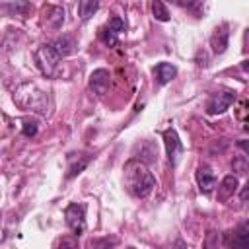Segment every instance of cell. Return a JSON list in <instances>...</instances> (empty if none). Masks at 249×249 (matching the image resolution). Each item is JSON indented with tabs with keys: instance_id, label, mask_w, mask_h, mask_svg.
<instances>
[{
	"instance_id": "12",
	"label": "cell",
	"mask_w": 249,
	"mask_h": 249,
	"mask_svg": "<svg viewBox=\"0 0 249 249\" xmlns=\"http://www.w3.org/2000/svg\"><path fill=\"white\" fill-rule=\"evenodd\" d=\"M154 76H156V80H158V84H169L175 76H177V68L173 66V64H169V62H160V64H156V68H154Z\"/></svg>"
},
{
	"instance_id": "6",
	"label": "cell",
	"mask_w": 249,
	"mask_h": 249,
	"mask_svg": "<svg viewBox=\"0 0 249 249\" xmlns=\"http://www.w3.org/2000/svg\"><path fill=\"white\" fill-rule=\"evenodd\" d=\"M109 84H111V74L109 70L105 68H97L89 74V89L95 93V95H105L107 89H109Z\"/></svg>"
},
{
	"instance_id": "14",
	"label": "cell",
	"mask_w": 249,
	"mask_h": 249,
	"mask_svg": "<svg viewBox=\"0 0 249 249\" xmlns=\"http://www.w3.org/2000/svg\"><path fill=\"white\" fill-rule=\"evenodd\" d=\"M68 161H70V165H68V171H66V179H72V177H76L78 173H82L86 169V165L89 163V156L78 154V160H76L74 154H70L68 156Z\"/></svg>"
},
{
	"instance_id": "11",
	"label": "cell",
	"mask_w": 249,
	"mask_h": 249,
	"mask_svg": "<svg viewBox=\"0 0 249 249\" xmlns=\"http://www.w3.org/2000/svg\"><path fill=\"white\" fill-rule=\"evenodd\" d=\"M237 185H239V181H237L235 175H226V177L222 179L220 187H218V198H220L222 202H226L228 198H231L233 193L237 191Z\"/></svg>"
},
{
	"instance_id": "8",
	"label": "cell",
	"mask_w": 249,
	"mask_h": 249,
	"mask_svg": "<svg viewBox=\"0 0 249 249\" xmlns=\"http://www.w3.org/2000/svg\"><path fill=\"white\" fill-rule=\"evenodd\" d=\"M196 183H198L200 193L210 195V193L214 191V187H216V175H214L212 167H208V165H204V163L198 165V167H196Z\"/></svg>"
},
{
	"instance_id": "21",
	"label": "cell",
	"mask_w": 249,
	"mask_h": 249,
	"mask_svg": "<svg viewBox=\"0 0 249 249\" xmlns=\"http://www.w3.org/2000/svg\"><path fill=\"white\" fill-rule=\"evenodd\" d=\"M107 25H109V27H111L113 31H117V33L124 31V27H126V25H124V21H123V19H121L119 16H113V18L109 19V23H107Z\"/></svg>"
},
{
	"instance_id": "17",
	"label": "cell",
	"mask_w": 249,
	"mask_h": 249,
	"mask_svg": "<svg viewBox=\"0 0 249 249\" xmlns=\"http://www.w3.org/2000/svg\"><path fill=\"white\" fill-rule=\"evenodd\" d=\"M99 39H101V43L107 45V47H117V43H119V33L113 31L109 25H105V27L99 29Z\"/></svg>"
},
{
	"instance_id": "18",
	"label": "cell",
	"mask_w": 249,
	"mask_h": 249,
	"mask_svg": "<svg viewBox=\"0 0 249 249\" xmlns=\"http://www.w3.org/2000/svg\"><path fill=\"white\" fill-rule=\"evenodd\" d=\"M152 14L158 21H169V12L165 8V4L161 0H154L152 2Z\"/></svg>"
},
{
	"instance_id": "16",
	"label": "cell",
	"mask_w": 249,
	"mask_h": 249,
	"mask_svg": "<svg viewBox=\"0 0 249 249\" xmlns=\"http://www.w3.org/2000/svg\"><path fill=\"white\" fill-rule=\"evenodd\" d=\"M101 6V0H80V6H78V14L82 19H89Z\"/></svg>"
},
{
	"instance_id": "2",
	"label": "cell",
	"mask_w": 249,
	"mask_h": 249,
	"mask_svg": "<svg viewBox=\"0 0 249 249\" xmlns=\"http://www.w3.org/2000/svg\"><path fill=\"white\" fill-rule=\"evenodd\" d=\"M58 60H60V56L56 54V51L53 49V45H41V47L35 51V62H37L39 70H41L47 78H53V76L56 74Z\"/></svg>"
},
{
	"instance_id": "19",
	"label": "cell",
	"mask_w": 249,
	"mask_h": 249,
	"mask_svg": "<svg viewBox=\"0 0 249 249\" xmlns=\"http://www.w3.org/2000/svg\"><path fill=\"white\" fill-rule=\"evenodd\" d=\"M37 130H39V126H37V123H35V121H25V123H23V128H21L23 136L31 138V136H35V134H37Z\"/></svg>"
},
{
	"instance_id": "13",
	"label": "cell",
	"mask_w": 249,
	"mask_h": 249,
	"mask_svg": "<svg viewBox=\"0 0 249 249\" xmlns=\"http://www.w3.org/2000/svg\"><path fill=\"white\" fill-rule=\"evenodd\" d=\"M53 49L62 58V56H68V54H72L76 51V41L70 35H62V37H58V39L53 41Z\"/></svg>"
},
{
	"instance_id": "15",
	"label": "cell",
	"mask_w": 249,
	"mask_h": 249,
	"mask_svg": "<svg viewBox=\"0 0 249 249\" xmlns=\"http://www.w3.org/2000/svg\"><path fill=\"white\" fill-rule=\"evenodd\" d=\"M6 12L12 16H19V18H27L31 12V2L29 0H16L12 4L6 6Z\"/></svg>"
},
{
	"instance_id": "23",
	"label": "cell",
	"mask_w": 249,
	"mask_h": 249,
	"mask_svg": "<svg viewBox=\"0 0 249 249\" xmlns=\"http://www.w3.org/2000/svg\"><path fill=\"white\" fill-rule=\"evenodd\" d=\"M245 113H247V101L241 99V101L237 103V119L243 121V123H245Z\"/></svg>"
},
{
	"instance_id": "10",
	"label": "cell",
	"mask_w": 249,
	"mask_h": 249,
	"mask_svg": "<svg viewBox=\"0 0 249 249\" xmlns=\"http://www.w3.org/2000/svg\"><path fill=\"white\" fill-rule=\"evenodd\" d=\"M226 245H230V247H247L249 245V226L241 224L235 231L226 233Z\"/></svg>"
},
{
	"instance_id": "5",
	"label": "cell",
	"mask_w": 249,
	"mask_h": 249,
	"mask_svg": "<svg viewBox=\"0 0 249 249\" xmlns=\"http://www.w3.org/2000/svg\"><path fill=\"white\" fill-rule=\"evenodd\" d=\"M163 144H165V152H167V158H169L171 165H175L181 152H183V144H181L179 134H177L175 128H167L163 132Z\"/></svg>"
},
{
	"instance_id": "22",
	"label": "cell",
	"mask_w": 249,
	"mask_h": 249,
	"mask_svg": "<svg viewBox=\"0 0 249 249\" xmlns=\"http://www.w3.org/2000/svg\"><path fill=\"white\" fill-rule=\"evenodd\" d=\"M231 167H233L235 171H239V173H245V171H247V158H245V156L235 158V160L231 161Z\"/></svg>"
},
{
	"instance_id": "4",
	"label": "cell",
	"mask_w": 249,
	"mask_h": 249,
	"mask_svg": "<svg viewBox=\"0 0 249 249\" xmlns=\"http://www.w3.org/2000/svg\"><path fill=\"white\" fill-rule=\"evenodd\" d=\"M233 101H235V91H231V89L218 91V93H214V95L208 99L206 113H208V115H222L226 109H230V105H231Z\"/></svg>"
},
{
	"instance_id": "7",
	"label": "cell",
	"mask_w": 249,
	"mask_h": 249,
	"mask_svg": "<svg viewBox=\"0 0 249 249\" xmlns=\"http://www.w3.org/2000/svg\"><path fill=\"white\" fill-rule=\"evenodd\" d=\"M228 43H230V25L228 23H220L212 37H210V47H212V53L214 54H222L226 49H228Z\"/></svg>"
},
{
	"instance_id": "24",
	"label": "cell",
	"mask_w": 249,
	"mask_h": 249,
	"mask_svg": "<svg viewBox=\"0 0 249 249\" xmlns=\"http://www.w3.org/2000/svg\"><path fill=\"white\" fill-rule=\"evenodd\" d=\"M241 200H243V202L247 200V185H245V187H243V191H241Z\"/></svg>"
},
{
	"instance_id": "1",
	"label": "cell",
	"mask_w": 249,
	"mask_h": 249,
	"mask_svg": "<svg viewBox=\"0 0 249 249\" xmlns=\"http://www.w3.org/2000/svg\"><path fill=\"white\" fill-rule=\"evenodd\" d=\"M124 187L132 196L146 198L156 187V177L142 160L134 158L124 163Z\"/></svg>"
},
{
	"instance_id": "3",
	"label": "cell",
	"mask_w": 249,
	"mask_h": 249,
	"mask_svg": "<svg viewBox=\"0 0 249 249\" xmlns=\"http://www.w3.org/2000/svg\"><path fill=\"white\" fill-rule=\"evenodd\" d=\"M64 220H66V226L70 228V231L78 237L86 230V208L78 202L68 204L64 208Z\"/></svg>"
},
{
	"instance_id": "9",
	"label": "cell",
	"mask_w": 249,
	"mask_h": 249,
	"mask_svg": "<svg viewBox=\"0 0 249 249\" xmlns=\"http://www.w3.org/2000/svg\"><path fill=\"white\" fill-rule=\"evenodd\" d=\"M64 23V10L58 6H45L43 8V25L49 29H60Z\"/></svg>"
},
{
	"instance_id": "20",
	"label": "cell",
	"mask_w": 249,
	"mask_h": 249,
	"mask_svg": "<svg viewBox=\"0 0 249 249\" xmlns=\"http://www.w3.org/2000/svg\"><path fill=\"white\" fill-rule=\"evenodd\" d=\"M171 2L177 4V6H181V8H187L191 12H196L200 8V2L198 0H171Z\"/></svg>"
}]
</instances>
